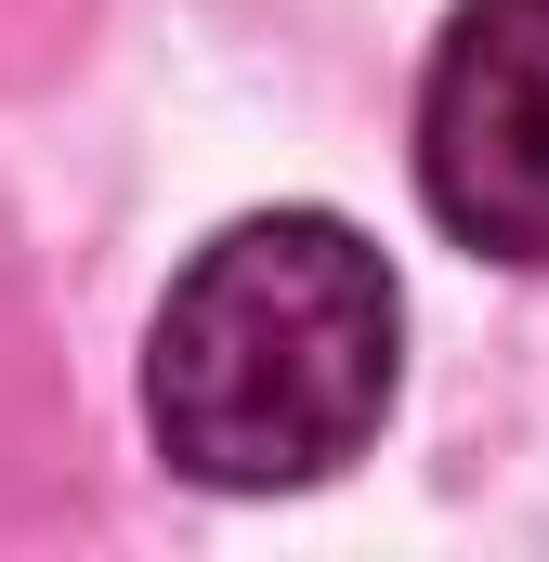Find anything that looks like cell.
Here are the masks:
<instances>
[{
  "label": "cell",
  "instance_id": "obj_1",
  "mask_svg": "<svg viewBox=\"0 0 549 562\" xmlns=\"http://www.w3.org/2000/svg\"><path fill=\"white\" fill-rule=\"evenodd\" d=\"M406 406V276L354 210H236L144 314V445L197 497H314Z\"/></svg>",
  "mask_w": 549,
  "mask_h": 562
},
{
  "label": "cell",
  "instance_id": "obj_2",
  "mask_svg": "<svg viewBox=\"0 0 549 562\" xmlns=\"http://www.w3.org/2000/svg\"><path fill=\"white\" fill-rule=\"evenodd\" d=\"M406 170L445 249L549 276V0H458L418 53Z\"/></svg>",
  "mask_w": 549,
  "mask_h": 562
}]
</instances>
